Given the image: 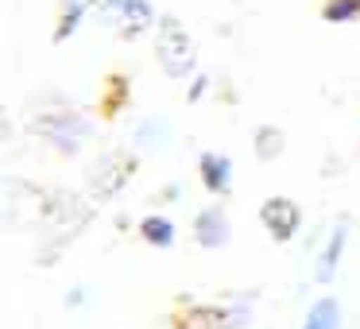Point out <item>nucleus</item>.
Here are the masks:
<instances>
[{"label":"nucleus","instance_id":"nucleus-2","mask_svg":"<svg viewBox=\"0 0 360 329\" xmlns=\"http://www.w3.org/2000/svg\"><path fill=\"white\" fill-rule=\"evenodd\" d=\"M105 20L117 27L120 39H140L159 24V12L151 0H105Z\"/></svg>","mask_w":360,"mask_h":329},{"label":"nucleus","instance_id":"nucleus-14","mask_svg":"<svg viewBox=\"0 0 360 329\" xmlns=\"http://www.w3.org/2000/svg\"><path fill=\"white\" fill-rule=\"evenodd\" d=\"M174 198H179V186H167V190L155 194V202H174Z\"/></svg>","mask_w":360,"mask_h":329},{"label":"nucleus","instance_id":"nucleus-11","mask_svg":"<svg viewBox=\"0 0 360 329\" xmlns=\"http://www.w3.org/2000/svg\"><path fill=\"white\" fill-rule=\"evenodd\" d=\"M318 16L326 24H356L360 20V0H321Z\"/></svg>","mask_w":360,"mask_h":329},{"label":"nucleus","instance_id":"nucleus-6","mask_svg":"<svg viewBox=\"0 0 360 329\" xmlns=\"http://www.w3.org/2000/svg\"><path fill=\"white\" fill-rule=\"evenodd\" d=\"M132 174H136V159L132 155H105L101 163L94 167V174H89V186H94L101 198H109V194H117Z\"/></svg>","mask_w":360,"mask_h":329},{"label":"nucleus","instance_id":"nucleus-9","mask_svg":"<svg viewBox=\"0 0 360 329\" xmlns=\"http://www.w3.org/2000/svg\"><path fill=\"white\" fill-rule=\"evenodd\" d=\"M252 155L259 159V163H279L283 155H287V132H283L279 124H256V132H252Z\"/></svg>","mask_w":360,"mask_h":329},{"label":"nucleus","instance_id":"nucleus-12","mask_svg":"<svg viewBox=\"0 0 360 329\" xmlns=\"http://www.w3.org/2000/svg\"><path fill=\"white\" fill-rule=\"evenodd\" d=\"M78 20H82V4H70V8H66V16H63V24H58V39H66V35L74 32V27H78Z\"/></svg>","mask_w":360,"mask_h":329},{"label":"nucleus","instance_id":"nucleus-1","mask_svg":"<svg viewBox=\"0 0 360 329\" xmlns=\"http://www.w3.org/2000/svg\"><path fill=\"white\" fill-rule=\"evenodd\" d=\"M155 58H159V66H163L167 78H174V82L194 78L198 43H194V35L182 27L179 16H163L155 24Z\"/></svg>","mask_w":360,"mask_h":329},{"label":"nucleus","instance_id":"nucleus-8","mask_svg":"<svg viewBox=\"0 0 360 329\" xmlns=\"http://www.w3.org/2000/svg\"><path fill=\"white\" fill-rule=\"evenodd\" d=\"M298 329H345V310H341V298L333 295H318L310 306H306Z\"/></svg>","mask_w":360,"mask_h":329},{"label":"nucleus","instance_id":"nucleus-7","mask_svg":"<svg viewBox=\"0 0 360 329\" xmlns=\"http://www.w3.org/2000/svg\"><path fill=\"white\" fill-rule=\"evenodd\" d=\"M198 179L213 198H229L233 194V159L221 151H202L198 155Z\"/></svg>","mask_w":360,"mask_h":329},{"label":"nucleus","instance_id":"nucleus-5","mask_svg":"<svg viewBox=\"0 0 360 329\" xmlns=\"http://www.w3.org/2000/svg\"><path fill=\"white\" fill-rule=\"evenodd\" d=\"M345 248H349V217H337L333 228H329V236H326V244L318 248V259H314V283H318V287H329V283L337 279Z\"/></svg>","mask_w":360,"mask_h":329},{"label":"nucleus","instance_id":"nucleus-3","mask_svg":"<svg viewBox=\"0 0 360 329\" xmlns=\"http://www.w3.org/2000/svg\"><path fill=\"white\" fill-rule=\"evenodd\" d=\"M259 225L267 228V236H271L275 244H290L302 233V205L287 194H271L259 205Z\"/></svg>","mask_w":360,"mask_h":329},{"label":"nucleus","instance_id":"nucleus-13","mask_svg":"<svg viewBox=\"0 0 360 329\" xmlns=\"http://www.w3.org/2000/svg\"><path fill=\"white\" fill-rule=\"evenodd\" d=\"M205 89H210V78H205V74H194V82H190V89H186V101L198 105L205 97Z\"/></svg>","mask_w":360,"mask_h":329},{"label":"nucleus","instance_id":"nucleus-10","mask_svg":"<svg viewBox=\"0 0 360 329\" xmlns=\"http://www.w3.org/2000/svg\"><path fill=\"white\" fill-rule=\"evenodd\" d=\"M140 236H143V244H151V248H171L179 233H174L171 217H163V213H148V217L140 221Z\"/></svg>","mask_w":360,"mask_h":329},{"label":"nucleus","instance_id":"nucleus-4","mask_svg":"<svg viewBox=\"0 0 360 329\" xmlns=\"http://www.w3.org/2000/svg\"><path fill=\"white\" fill-rule=\"evenodd\" d=\"M190 233H194V244L202 252H221L233 244V217H229L225 205H205V209H198Z\"/></svg>","mask_w":360,"mask_h":329}]
</instances>
